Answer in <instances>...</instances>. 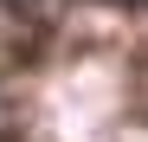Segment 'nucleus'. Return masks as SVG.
Listing matches in <instances>:
<instances>
[{
  "instance_id": "obj_1",
  "label": "nucleus",
  "mask_w": 148,
  "mask_h": 142,
  "mask_svg": "<svg viewBox=\"0 0 148 142\" xmlns=\"http://www.w3.org/2000/svg\"><path fill=\"white\" fill-rule=\"evenodd\" d=\"M7 7H19V13H32V19H39V13H52V0H7Z\"/></svg>"
},
{
  "instance_id": "obj_2",
  "label": "nucleus",
  "mask_w": 148,
  "mask_h": 142,
  "mask_svg": "<svg viewBox=\"0 0 148 142\" xmlns=\"http://www.w3.org/2000/svg\"><path fill=\"white\" fill-rule=\"evenodd\" d=\"M103 7H148V0H103Z\"/></svg>"
}]
</instances>
